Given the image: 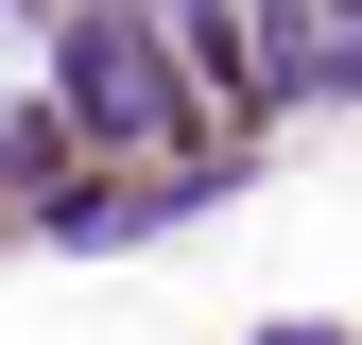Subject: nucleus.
Returning <instances> with one entry per match:
<instances>
[{
    "label": "nucleus",
    "mask_w": 362,
    "mask_h": 345,
    "mask_svg": "<svg viewBox=\"0 0 362 345\" xmlns=\"http://www.w3.org/2000/svg\"><path fill=\"white\" fill-rule=\"evenodd\" d=\"M173 35H190V69L224 86V104H259V35H242V0H173Z\"/></svg>",
    "instance_id": "2"
},
{
    "label": "nucleus",
    "mask_w": 362,
    "mask_h": 345,
    "mask_svg": "<svg viewBox=\"0 0 362 345\" xmlns=\"http://www.w3.org/2000/svg\"><path fill=\"white\" fill-rule=\"evenodd\" d=\"M52 156H69V104H18V121H0V190H52Z\"/></svg>",
    "instance_id": "3"
},
{
    "label": "nucleus",
    "mask_w": 362,
    "mask_h": 345,
    "mask_svg": "<svg viewBox=\"0 0 362 345\" xmlns=\"http://www.w3.org/2000/svg\"><path fill=\"white\" fill-rule=\"evenodd\" d=\"M52 69H69V139H173V121H190V86H173V52H156L139 0H86L52 35Z\"/></svg>",
    "instance_id": "1"
}]
</instances>
